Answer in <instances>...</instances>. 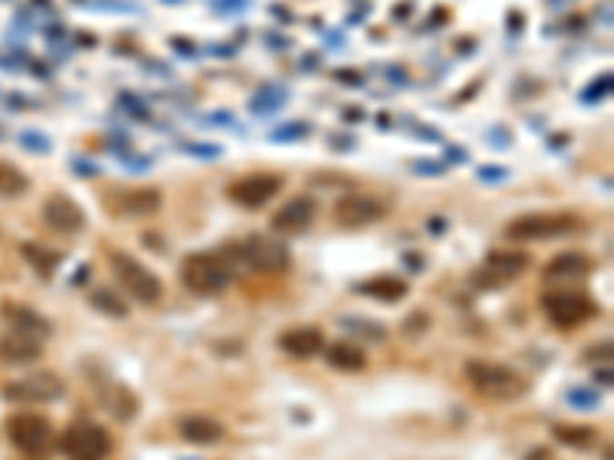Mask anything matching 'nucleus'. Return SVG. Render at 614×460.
Wrapping results in <instances>:
<instances>
[{"instance_id": "9d476101", "label": "nucleus", "mask_w": 614, "mask_h": 460, "mask_svg": "<svg viewBox=\"0 0 614 460\" xmlns=\"http://www.w3.org/2000/svg\"><path fill=\"white\" fill-rule=\"evenodd\" d=\"M280 188H282L280 175L258 172V175H243L240 181H233L228 188V197L243 209H258V206L271 203V200L280 193Z\"/></svg>"}, {"instance_id": "4be33fe9", "label": "nucleus", "mask_w": 614, "mask_h": 460, "mask_svg": "<svg viewBox=\"0 0 614 460\" xmlns=\"http://www.w3.org/2000/svg\"><path fill=\"white\" fill-rule=\"evenodd\" d=\"M6 319L13 322V328L15 332H25V335H40V338H46L53 332L50 328V322H46L44 317H37V313H31V310H25V307H6Z\"/></svg>"}, {"instance_id": "dca6fc26", "label": "nucleus", "mask_w": 614, "mask_h": 460, "mask_svg": "<svg viewBox=\"0 0 614 460\" xmlns=\"http://www.w3.org/2000/svg\"><path fill=\"white\" fill-rule=\"evenodd\" d=\"M280 347L289 353L292 359H313L317 353H322V332L313 326H298V328H289L286 335H280Z\"/></svg>"}, {"instance_id": "39448f33", "label": "nucleus", "mask_w": 614, "mask_h": 460, "mask_svg": "<svg viewBox=\"0 0 614 460\" xmlns=\"http://www.w3.org/2000/svg\"><path fill=\"white\" fill-rule=\"evenodd\" d=\"M62 451L71 460H108L111 436L93 421H77L62 433Z\"/></svg>"}, {"instance_id": "f8f14e48", "label": "nucleus", "mask_w": 614, "mask_h": 460, "mask_svg": "<svg viewBox=\"0 0 614 460\" xmlns=\"http://www.w3.org/2000/svg\"><path fill=\"white\" fill-rule=\"evenodd\" d=\"M62 390H64L62 381L55 375H50V371L28 375V377H22V381L0 387L4 399H10V402H50L55 396H62Z\"/></svg>"}, {"instance_id": "f257e3e1", "label": "nucleus", "mask_w": 614, "mask_h": 460, "mask_svg": "<svg viewBox=\"0 0 614 460\" xmlns=\"http://www.w3.org/2000/svg\"><path fill=\"white\" fill-rule=\"evenodd\" d=\"M584 228L578 215L571 212H531L513 218L504 228V237L510 243H544V240H560Z\"/></svg>"}, {"instance_id": "ddd939ff", "label": "nucleus", "mask_w": 614, "mask_h": 460, "mask_svg": "<svg viewBox=\"0 0 614 460\" xmlns=\"http://www.w3.org/2000/svg\"><path fill=\"white\" fill-rule=\"evenodd\" d=\"M44 221L50 224L53 230H59V233H77V230H84L86 215L71 197L53 193V197L44 203Z\"/></svg>"}, {"instance_id": "423d86ee", "label": "nucleus", "mask_w": 614, "mask_h": 460, "mask_svg": "<svg viewBox=\"0 0 614 460\" xmlns=\"http://www.w3.org/2000/svg\"><path fill=\"white\" fill-rule=\"evenodd\" d=\"M544 313L553 326L560 328H578L596 317V304L593 298H587L584 292L575 289H560V292L544 295Z\"/></svg>"}, {"instance_id": "0eeeda50", "label": "nucleus", "mask_w": 614, "mask_h": 460, "mask_svg": "<svg viewBox=\"0 0 614 460\" xmlns=\"http://www.w3.org/2000/svg\"><path fill=\"white\" fill-rule=\"evenodd\" d=\"M6 433H10V442L25 455H44L53 442V426L44 415H35V411H22V415H13L10 424H6Z\"/></svg>"}, {"instance_id": "393cba45", "label": "nucleus", "mask_w": 614, "mask_h": 460, "mask_svg": "<svg viewBox=\"0 0 614 460\" xmlns=\"http://www.w3.org/2000/svg\"><path fill=\"white\" fill-rule=\"evenodd\" d=\"M553 436L562 445H571V448H587L596 442V433L589 430V426H575V424H556Z\"/></svg>"}, {"instance_id": "f03ea898", "label": "nucleus", "mask_w": 614, "mask_h": 460, "mask_svg": "<svg viewBox=\"0 0 614 460\" xmlns=\"http://www.w3.org/2000/svg\"><path fill=\"white\" fill-rule=\"evenodd\" d=\"M464 375L480 396L495 399V402H513L529 390V384H525V377L520 375V371L498 366V362L473 359V362H467Z\"/></svg>"}, {"instance_id": "2eb2a0df", "label": "nucleus", "mask_w": 614, "mask_h": 460, "mask_svg": "<svg viewBox=\"0 0 614 460\" xmlns=\"http://www.w3.org/2000/svg\"><path fill=\"white\" fill-rule=\"evenodd\" d=\"M44 357V347L35 335H25V332H13L0 338V362H6V366H28V362H37Z\"/></svg>"}, {"instance_id": "412c9836", "label": "nucleus", "mask_w": 614, "mask_h": 460, "mask_svg": "<svg viewBox=\"0 0 614 460\" xmlns=\"http://www.w3.org/2000/svg\"><path fill=\"white\" fill-rule=\"evenodd\" d=\"M362 295L378 298V301H400V298L409 295V282L400 277H375L360 286Z\"/></svg>"}, {"instance_id": "7ed1b4c3", "label": "nucleus", "mask_w": 614, "mask_h": 460, "mask_svg": "<svg viewBox=\"0 0 614 460\" xmlns=\"http://www.w3.org/2000/svg\"><path fill=\"white\" fill-rule=\"evenodd\" d=\"M182 282L193 295H203V298L222 295L233 282V270L222 255L193 252L184 258V264H182Z\"/></svg>"}, {"instance_id": "9b49d317", "label": "nucleus", "mask_w": 614, "mask_h": 460, "mask_svg": "<svg viewBox=\"0 0 614 460\" xmlns=\"http://www.w3.org/2000/svg\"><path fill=\"white\" fill-rule=\"evenodd\" d=\"M529 268V255L522 252H510V249H495V252L486 255V268H482V273H476L473 282L476 286H507L510 279H516L520 273Z\"/></svg>"}, {"instance_id": "4468645a", "label": "nucleus", "mask_w": 614, "mask_h": 460, "mask_svg": "<svg viewBox=\"0 0 614 460\" xmlns=\"http://www.w3.org/2000/svg\"><path fill=\"white\" fill-rule=\"evenodd\" d=\"M313 218H317V200L292 197L277 215L271 218V224H273V230H282V233H302L311 228Z\"/></svg>"}, {"instance_id": "a878e982", "label": "nucleus", "mask_w": 614, "mask_h": 460, "mask_svg": "<svg viewBox=\"0 0 614 460\" xmlns=\"http://www.w3.org/2000/svg\"><path fill=\"white\" fill-rule=\"evenodd\" d=\"M90 304L99 313H104V317H114V319H124L126 313H129V307L120 301V298L111 292V289H95L93 298H90Z\"/></svg>"}, {"instance_id": "6e6552de", "label": "nucleus", "mask_w": 614, "mask_h": 460, "mask_svg": "<svg viewBox=\"0 0 614 460\" xmlns=\"http://www.w3.org/2000/svg\"><path fill=\"white\" fill-rule=\"evenodd\" d=\"M384 215L387 203L378 197H369V193H347L332 209L335 224H342V228H366V224L381 221Z\"/></svg>"}, {"instance_id": "5701e85b", "label": "nucleus", "mask_w": 614, "mask_h": 460, "mask_svg": "<svg viewBox=\"0 0 614 460\" xmlns=\"http://www.w3.org/2000/svg\"><path fill=\"white\" fill-rule=\"evenodd\" d=\"M22 255H25V261L40 273V277H53V270L59 268V261H62L59 252H53V249H46L40 243H22Z\"/></svg>"}, {"instance_id": "1a4fd4ad", "label": "nucleus", "mask_w": 614, "mask_h": 460, "mask_svg": "<svg viewBox=\"0 0 614 460\" xmlns=\"http://www.w3.org/2000/svg\"><path fill=\"white\" fill-rule=\"evenodd\" d=\"M240 258L258 273H280L289 268V249L273 237H249L240 246Z\"/></svg>"}, {"instance_id": "f3484780", "label": "nucleus", "mask_w": 614, "mask_h": 460, "mask_svg": "<svg viewBox=\"0 0 614 460\" xmlns=\"http://www.w3.org/2000/svg\"><path fill=\"white\" fill-rule=\"evenodd\" d=\"M179 436L191 445H215L218 439L224 436V426L215 421V417L206 415H191L179 424Z\"/></svg>"}, {"instance_id": "6ab92c4d", "label": "nucleus", "mask_w": 614, "mask_h": 460, "mask_svg": "<svg viewBox=\"0 0 614 460\" xmlns=\"http://www.w3.org/2000/svg\"><path fill=\"white\" fill-rule=\"evenodd\" d=\"M589 258L580 255V252H562L556 255L550 264L544 268V279H578V277H587L589 273Z\"/></svg>"}, {"instance_id": "aec40b11", "label": "nucleus", "mask_w": 614, "mask_h": 460, "mask_svg": "<svg viewBox=\"0 0 614 460\" xmlns=\"http://www.w3.org/2000/svg\"><path fill=\"white\" fill-rule=\"evenodd\" d=\"M326 362L338 371H362L366 368V353L351 341H335L326 347Z\"/></svg>"}, {"instance_id": "20e7f679", "label": "nucleus", "mask_w": 614, "mask_h": 460, "mask_svg": "<svg viewBox=\"0 0 614 460\" xmlns=\"http://www.w3.org/2000/svg\"><path fill=\"white\" fill-rule=\"evenodd\" d=\"M111 270H114V277L120 279V286H124L139 304H157L160 295H163V286H160L157 273L144 268L142 261H135L133 255L114 252L111 255Z\"/></svg>"}, {"instance_id": "a211bd4d", "label": "nucleus", "mask_w": 614, "mask_h": 460, "mask_svg": "<svg viewBox=\"0 0 614 460\" xmlns=\"http://www.w3.org/2000/svg\"><path fill=\"white\" fill-rule=\"evenodd\" d=\"M117 206H120V212L129 215V218H148L154 212H160V206H163V193L154 191V188L129 191L117 200Z\"/></svg>"}, {"instance_id": "b1692460", "label": "nucleus", "mask_w": 614, "mask_h": 460, "mask_svg": "<svg viewBox=\"0 0 614 460\" xmlns=\"http://www.w3.org/2000/svg\"><path fill=\"white\" fill-rule=\"evenodd\" d=\"M28 191V175L10 163H0V197H22Z\"/></svg>"}]
</instances>
